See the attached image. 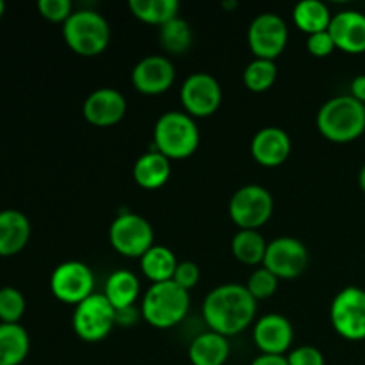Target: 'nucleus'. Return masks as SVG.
I'll use <instances>...</instances> for the list:
<instances>
[{
	"instance_id": "28",
	"label": "nucleus",
	"mask_w": 365,
	"mask_h": 365,
	"mask_svg": "<svg viewBox=\"0 0 365 365\" xmlns=\"http://www.w3.org/2000/svg\"><path fill=\"white\" fill-rule=\"evenodd\" d=\"M159 41L164 52L170 56H182L191 48L192 31L187 21L177 16L159 29Z\"/></svg>"
},
{
	"instance_id": "33",
	"label": "nucleus",
	"mask_w": 365,
	"mask_h": 365,
	"mask_svg": "<svg viewBox=\"0 0 365 365\" xmlns=\"http://www.w3.org/2000/svg\"><path fill=\"white\" fill-rule=\"evenodd\" d=\"M173 282L178 287L185 289V291H191L196 287V284L200 282V267L198 264L191 262V260H184V262H178L177 269H175Z\"/></svg>"
},
{
	"instance_id": "31",
	"label": "nucleus",
	"mask_w": 365,
	"mask_h": 365,
	"mask_svg": "<svg viewBox=\"0 0 365 365\" xmlns=\"http://www.w3.org/2000/svg\"><path fill=\"white\" fill-rule=\"evenodd\" d=\"M278 282L280 280H278L271 271H267L266 267H259V269H255L250 274L246 289H248L250 294L259 302V299L271 298V296L277 292Z\"/></svg>"
},
{
	"instance_id": "12",
	"label": "nucleus",
	"mask_w": 365,
	"mask_h": 365,
	"mask_svg": "<svg viewBox=\"0 0 365 365\" xmlns=\"http://www.w3.org/2000/svg\"><path fill=\"white\" fill-rule=\"evenodd\" d=\"M289 29L284 18L274 13H262L250 24L248 45L257 59L274 61L287 46Z\"/></svg>"
},
{
	"instance_id": "30",
	"label": "nucleus",
	"mask_w": 365,
	"mask_h": 365,
	"mask_svg": "<svg viewBox=\"0 0 365 365\" xmlns=\"http://www.w3.org/2000/svg\"><path fill=\"white\" fill-rule=\"evenodd\" d=\"M25 314V298L18 289L2 287L0 289V323L20 324V319Z\"/></svg>"
},
{
	"instance_id": "20",
	"label": "nucleus",
	"mask_w": 365,
	"mask_h": 365,
	"mask_svg": "<svg viewBox=\"0 0 365 365\" xmlns=\"http://www.w3.org/2000/svg\"><path fill=\"white\" fill-rule=\"evenodd\" d=\"M132 175L139 187L146 189V191H155L170 180L171 160L157 150H150L135 160Z\"/></svg>"
},
{
	"instance_id": "7",
	"label": "nucleus",
	"mask_w": 365,
	"mask_h": 365,
	"mask_svg": "<svg viewBox=\"0 0 365 365\" xmlns=\"http://www.w3.org/2000/svg\"><path fill=\"white\" fill-rule=\"evenodd\" d=\"M71 324L77 337L84 342H102L116 327V310L102 294H91L75 307Z\"/></svg>"
},
{
	"instance_id": "37",
	"label": "nucleus",
	"mask_w": 365,
	"mask_h": 365,
	"mask_svg": "<svg viewBox=\"0 0 365 365\" xmlns=\"http://www.w3.org/2000/svg\"><path fill=\"white\" fill-rule=\"evenodd\" d=\"M349 95L365 106V75H356L351 81V93Z\"/></svg>"
},
{
	"instance_id": "8",
	"label": "nucleus",
	"mask_w": 365,
	"mask_h": 365,
	"mask_svg": "<svg viewBox=\"0 0 365 365\" xmlns=\"http://www.w3.org/2000/svg\"><path fill=\"white\" fill-rule=\"evenodd\" d=\"M334 330L346 341H365V291L349 285L334 298L330 307Z\"/></svg>"
},
{
	"instance_id": "25",
	"label": "nucleus",
	"mask_w": 365,
	"mask_h": 365,
	"mask_svg": "<svg viewBox=\"0 0 365 365\" xmlns=\"http://www.w3.org/2000/svg\"><path fill=\"white\" fill-rule=\"evenodd\" d=\"M331 18L334 14L321 0H303V2L296 4L294 11H292V20H294L296 27L309 36L328 31Z\"/></svg>"
},
{
	"instance_id": "40",
	"label": "nucleus",
	"mask_w": 365,
	"mask_h": 365,
	"mask_svg": "<svg viewBox=\"0 0 365 365\" xmlns=\"http://www.w3.org/2000/svg\"><path fill=\"white\" fill-rule=\"evenodd\" d=\"M235 6H237V4H235V2H225L223 4L225 9H232V7H235Z\"/></svg>"
},
{
	"instance_id": "4",
	"label": "nucleus",
	"mask_w": 365,
	"mask_h": 365,
	"mask_svg": "<svg viewBox=\"0 0 365 365\" xmlns=\"http://www.w3.org/2000/svg\"><path fill=\"white\" fill-rule=\"evenodd\" d=\"M191 298L185 289L173 280L152 284L141 302V317L153 328L168 330L177 327L187 316Z\"/></svg>"
},
{
	"instance_id": "10",
	"label": "nucleus",
	"mask_w": 365,
	"mask_h": 365,
	"mask_svg": "<svg viewBox=\"0 0 365 365\" xmlns=\"http://www.w3.org/2000/svg\"><path fill=\"white\" fill-rule=\"evenodd\" d=\"M95 277L89 266L78 260H68L59 264L50 277V291L64 305L77 307L93 292Z\"/></svg>"
},
{
	"instance_id": "24",
	"label": "nucleus",
	"mask_w": 365,
	"mask_h": 365,
	"mask_svg": "<svg viewBox=\"0 0 365 365\" xmlns=\"http://www.w3.org/2000/svg\"><path fill=\"white\" fill-rule=\"evenodd\" d=\"M141 271L152 284L173 280L175 269L178 260L170 248L163 245H153L145 255L141 257Z\"/></svg>"
},
{
	"instance_id": "5",
	"label": "nucleus",
	"mask_w": 365,
	"mask_h": 365,
	"mask_svg": "<svg viewBox=\"0 0 365 365\" xmlns=\"http://www.w3.org/2000/svg\"><path fill=\"white\" fill-rule=\"evenodd\" d=\"M63 38L68 48L78 56L96 57L109 46L110 27L96 11H73L63 24Z\"/></svg>"
},
{
	"instance_id": "22",
	"label": "nucleus",
	"mask_w": 365,
	"mask_h": 365,
	"mask_svg": "<svg viewBox=\"0 0 365 365\" xmlns=\"http://www.w3.org/2000/svg\"><path fill=\"white\" fill-rule=\"evenodd\" d=\"M139 294H141V284L139 278L135 277L132 271L118 269L107 278L106 289H103V296L109 299L114 310L128 309V307H135Z\"/></svg>"
},
{
	"instance_id": "36",
	"label": "nucleus",
	"mask_w": 365,
	"mask_h": 365,
	"mask_svg": "<svg viewBox=\"0 0 365 365\" xmlns=\"http://www.w3.org/2000/svg\"><path fill=\"white\" fill-rule=\"evenodd\" d=\"M139 317H141V309H138V307H128V309L116 310V327H134L139 321Z\"/></svg>"
},
{
	"instance_id": "27",
	"label": "nucleus",
	"mask_w": 365,
	"mask_h": 365,
	"mask_svg": "<svg viewBox=\"0 0 365 365\" xmlns=\"http://www.w3.org/2000/svg\"><path fill=\"white\" fill-rule=\"evenodd\" d=\"M267 242L259 230H239L232 239V253L246 266H259L266 257Z\"/></svg>"
},
{
	"instance_id": "1",
	"label": "nucleus",
	"mask_w": 365,
	"mask_h": 365,
	"mask_svg": "<svg viewBox=\"0 0 365 365\" xmlns=\"http://www.w3.org/2000/svg\"><path fill=\"white\" fill-rule=\"evenodd\" d=\"M202 314L210 331H216L223 337H232L253 324L257 299L250 294L246 285H217L203 299Z\"/></svg>"
},
{
	"instance_id": "35",
	"label": "nucleus",
	"mask_w": 365,
	"mask_h": 365,
	"mask_svg": "<svg viewBox=\"0 0 365 365\" xmlns=\"http://www.w3.org/2000/svg\"><path fill=\"white\" fill-rule=\"evenodd\" d=\"M307 50H309L314 57H319V59L331 56V52L335 50V43L334 39H331L330 32L324 31L309 36V38H307Z\"/></svg>"
},
{
	"instance_id": "2",
	"label": "nucleus",
	"mask_w": 365,
	"mask_h": 365,
	"mask_svg": "<svg viewBox=\"0 0 365 365\" xmlns=\"http://www.w3.org/2000/svg\"><path fill=\"white\" fill-rule=\"evenodd\" d=\"M317 130L331 143H351L365 132V106L351 95L334 96L317 113Z\"/></svg>"
},
{
	"instance_id": "3",
	"label": "nucleus",
	"mask_w": 365,
	"mask_h": 365,
	"mask_svg": "<svg viewBox=\"0 0 365 365\" xmlns=\"http://www.w3.org/2000/svg\"><path fill=\"white\" fill-rule=\"evenodd\" d=\"M153 145L170 160L189 159L200 146L196 120L184 110L164 113L153 127Z\"/></svg>"
},
{
	"instance_id": "6",
	"label": "nucleus",
	"mask_w": 365,
	"mask_h": 365,
	"mask_svg": "<svg viewBox=\"0 0 365 365\" xmlns=\"http://www.w3.org/2000/svg\"><path fill=\"white\" fill-rule=\"evenodd\" d=\"M273 195L259 184L237 189L228 203V214L239 230H259L273 216Z\"/></svg>"
},
{
	"instance_id": "29",
	"label": "nucleus",
	"mask_w": 365,
	"mask_h": 365,
	"mask_svg": "<svg viewBox=\"0 0 365 365\" xmlns=\"http://www.w3.org/2000/svg\"><path fill=\"white\" fill-rule=\"evenodd\" d=\"M277 64L274 61L267 59H253L242 73V82L252 93H264L273 88L277 81Z\"/></svg>"
},
{
	"instance_id": "34",
	"label": "nucleus",
	"mask_w": 365,
	"mask_h": 365,
	"mask_svg": "<svg viewBox=\"0 0 365 365\" xmlns=\"http://www.w3.org/2000/svg\"><path fill=\"white\" fill-rule=\"evenodd\" d=\"M289 365H327L323 353L314 346H299L289 353Z\"/></svg>"
},
{
	"instance_id": "21",
	"label": "nucleus",
	"mask_w": 365,
	"mask_h": 365,
	"mask_svg": "<svg viewBox=\"0 0 365 365\" xmlns=\"http://www.w3.org/2000/svg\"><path fill=\"white\" fill-rule=\"evenodd\" d=\"M187 355L192 365H225L230 356V342L216 331H203L192 339Z\"/></svg>"
},
{
	"instance_id": "16",
	"label": "nucleus",
	"mask_w": 365,
	"mask_h": 365,
	"mask_svg": "<svg viewBox=\"0 0 365 365\" xmlns=\"http://www.w3.org/2000/svg\"><path fill=\"white\" fill-rule=\"evenodd\" d=\"M294 339V330L282 314H267L257 319L253 327V341L260 355H285Z\"/></svg>"
},
{
	"instance_id": "13",
	"label": "nucleus",
	"mask_w": 365,
	"mask_h": 365,
	"mask_svg": "<svg viewBox=\"0 0 365 365\" xmlns=\"http://www.w3.org/2000/svg\"><path fill=\"white\" fill-rule=\"evenodd\" d=\"M223 91L221 86L212 75L198 73L189 75L180 88V102L184 107V113L191 118H209L220 109Z\"/></svg>"
},
{
	"instance_id": "26",
	"label": "nucleus",
	"mask_w": 365,
	"mask_h": 365,
	"mask_svg": "<svg viewBox=\"0 0 365 365\" xmlns=\"http://www.w3.org/2000/svg\"><path fill=\"white\" fill-rule=\"evenodd\" d=\"M128 7L138 20L163 27L178 16L180 4L177 0H130Z\"/></svg>"
},
{
	"instance_id": "15",
	"label": "nucleus",
	"mask_w": 365,
	"mask_h": 365,
	"mask_svg": "<svg viewBox=\"0 0 365 365\" xmlns=\"http://www.w3.org/2000/svg\"><path fill=\"white\" fill-rule=\"evenodd\" d=\"M132 86L143 95L166 93L175 82V66L168 57L148 56L132 70Z\"/></svg>"
},
{
	"instance_id": "11",
	"label": "nucleus",
	"mask_w": 365,
	"mask_h": 365,
	"mask_svg": "<svg viewBox=\"0 0 365 365\" xmlns=\"http://www.w3.org/2000/svg\"><path fill=\"white\" fill-rule=\"evenodd\" d=\"M309 250L296 237H277L267 242L262 267L278 280H292L305 273L309 266Z\"/></svg>"
},
{
	"instance_id": "17",
	"label": "nucleus",
	"mask_w": 365,
	"mask_h": 365,
	"mask_svg": "<svg viewBox=\"0 0 365 365\" xmlns=\"http://www.w3.org/2000/svg\"><path fill=\"white\" fill-rule=\"evenodd\" d=\"M252 157L255 163L264 168L282 166L291 155V138L284 128L264 127L253 135L252 139Z\"/></svg>"
},
{
	"instance_id": "38",
	"label": "nucleus",
	"mask_w": 365,
	"mask_h": 365,
	"mask_svg": "<svg viewBox=\"0 0 365 365\" xmlns=\"http://www.w3.org/2000/svg\"><path fill=\"white\" fill-rule=\"evenodd\" d=\"M250 365H289L284 355H259Z\"/></svg>"
},
{
	"instance_id": "32",
	"label": "nucleus",
	"mask_w": 365,
	"mask_h": 365,
	"mask_svg": "<svg viewBox=\"0 0 365 365\" xmlns=\"http://www.w3.org/2000/svg\"><path fill=\"white\" fill-rule=\"evenodd\" d=\"M38 11L45 20L64 24L73 13V6L70 0H39Z\"/></svg>"
},
{
	"instance_id": "39",
	"label": "nucleus",
	"mask_w": 365,
	"mask_h": 365,
	"mask_svg": "<svg viewBox=\"0 0 365 365\" xmlns=\"http://www.w3.org/2000/svg\"><path fill=\"white\" fill-rule=\"evenodd\" d=\"M359 185H360V189H362V191L365 192V164H364L362 170H360V173H359Z\"/></svg>"
},
{
	"instance_id": "23",
	"label": "nucleus",
	"mask_w": 365,
	"mask_h": 365,
	"mask_svg": "<svg viewBox=\"0 0 365 365\" xmlns=\"http://www.w3.org/2000/svg\"><path fill=\"white\" fill-rule=\"evenodd\" d=\"M31 351V339L21 324L0 323V365H20Z\"/></svg>"
},
{
	"instance_id": "41",
	"label": "nucleus",
	"mask_w": 365,
	"mask_h": 365,
	"mask_svg": "<svg viewBox=\"0 0 365 365\" xmlns=\"http://www.w3.org/2000/svg\"><path fill=\"white\" fill-rule=\"evenodd\" d=\"M4 11H6V4H4L2 0H0V18L4 16Z\"/></svg>"
},
{
	"instance_id": "19",
	"label": "nucleus",
	"mask_w": 365,
	"mask_h": 365,
	"mask_svg": "<svg viewBox=\"0 0 365 365\" xmlns=\"http://www.w3.org/2000/svg\"><path fill=\"white\" fill-rule=\"evenodd\" d=\"M31 221L16 209L0 210V257H13L27 246Z\"/></svg>"
},
{
	"instance_id": "18",
	"label": "nucleus",
	"mask_w": 365,
	"mask_h": 365,
	"mask_svg": "<svg viewBox=\"0 0 365 365\" xmlns=\"http://www.w3.org/2000/svg\"><path fill=\"white\" fill-rule=\"evenodd\" d=\"M335 48L346 53L365 52V14L355 9H346L334 14L328 27Z\"/></svg>"
},
{
	"instance_id": "9",
	"label": "nucleus",
	"mask_w": 365,
	"mask_h": 365,
	"mask_svg": "<svg viewBox=\"0 0 365 365\" xmlns=\"http://www.w3.org/2000/svg\"><path fill=\"white\" fill-rule=\"evenodd\" d=\"M109 242L114 252L128 259H141L155 245L153 228L139 214H120L109 227Z\"/></svg>"
},
{
	"instance_id": "14",
	"label": "nucleus",
	"mask_w": 365,
	"mask_h": 365,
	"mask_svg": "<svg viewBox=\"0 0 365 365\" xmlns=\"http://www.w3.org/2000/svg\"><path fill=\"white\" fill-rule=\"evenodd\" d=\"M82 114L89 125L98 128L113 127L127 114V100L118 89L100 88L84 100Z\"/></svg>"
}]
</instances>
